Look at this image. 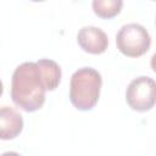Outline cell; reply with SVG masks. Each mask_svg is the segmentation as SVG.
Listing matches in <instances>:
<instances>
[{"label": "cell", "mask_w": 156, "mask_h": 156, "mask_svg": "<svg viewBox=\"0 0 156 156\" xmlns=\"http://www.w3.org/2000/svg\"><path fill=\"white\" fill-rule=\"evenodd\" d=\"M45 91L35 62H23L15 69L11 79V98L16 106L26 112H34L44 105Z\"/></svg>", "instance_id": "obj_1"}, {"label": "cell", "mask_w": 156, "mask_h": 156, "mask_svg": "<svg viewBox=\"0 0 156 156\" xmlns=\"http://www.w3.org/2000/svg\"><path fill=\"white\" fill-rule=\"evenodd\" d=\"M102 84L101 74L91 68L83 67L76 71L69 82V100L72 105L80 110H91L99 101Z\"/></svg>", "instance_id": "obj_2"}, {"label": "cell", "mask_w": 156, "mask_h": 156, "mask_svg": "<svg viewBox=\"0 0 156 156\" xmlns=\"http://www.w3.org/2000/svg\"><path fill=\"white\" fill-rule=\"evenodd\" d=\"M117 49L128 57H139L146 54L151 45V37L146 28L138 23L124 24L116 35Z\"/></svg>", "instance_id": "obj_3"}, {"label": "cell", "mask_w": 156, "mask_h": 156, "mask_svg": "<svg viewBox=\"0 0 156 156\" xmlns=\"http://www.w3.org/2000/svg\"><path fill=\"white\" fill-rule=\"evenodd\" d=\"M126 100L134 111L145 112L154 107L156 100V84L150 77H138L133 79L126 90Z\"/></svg>", "instance_id": "obj_4"}, {"label": "cell", "mask_w": 156, "mask_h": 156, "mask_svg": "<svg viewBox=\"0 0 156 156\" xmlns=\"http://www.w3.org/2000/svg\"><path fill=\"white\" fill-rule=\"evenodd\" d=\"M77 41L84 51L94 55L105 52L108 45V38L106 33L102 29L93 26L79 29L77 34Z\"/></svg>", "instance_id": "obj_5"}, {"label": "cell", "mask_w": 156, "mask_h": 156, "mask_svg": "<svg viewBox=\"0 0 156 156\" xmlns=\"http://www.w3.org/2000/svg\"><path fill=\"white\" fill-rule=\"evenodd\" d=\"M23 129L22 116L12 107H0V139L10 140L16 138Z\"/></svg>", "instance_id": "obj_6"}, {"label": "cell", "mask_w": 156, "mask_h": 156, "mask_svg": "<svg viewBox=\"0 0 156 156\" xmlns=\"http://www.w3.org/2000/svg\"><path fill=\"white\" fill-rule=\"evenodd\" d=\"M35 63L39 68V72H40L45 89L46 90H55L61 82L60 66L55 61L49 60V58H41V60L37 61Z\"/></svg>", "instance_id": "obj_7"}, {"label": "cell", "mask_w": 156, "mask_h": 156, "mask_svg": "<svg viewBox=\"0 0 156 156\" xmlns=\"http://www.w3.org/2000/svg\"><path fill=\"white\" fill-rule=\"evenodd\" d=\"M123 6L122 0H94V13L101 18H112L117 16Z\"/></svg>", "instance_id": "obj_8"}, {"label": "cell", "mask_w": 156, "mask_h": 156, "mask_svg": "<svg viewBox=\"0 0 156 156\" xmlns=\"http://www.w3.org/2000/svg\"><path fill=\"white\" fill-rule=\"evenodd\" d=\"M0 156H21V155L18 152H15V151H7V152L1 154Z\"/></svg>", "instance_id": "obj_9"}, {"label": "cell", "mask_w": 156, "mask_h": 156, "mask_svg": "<svg viewBox=\"0 0 156 156\" xmlns=\"http://www.w3.org/2000/svg\"><path fill=\"white\" fill-rule=\"evenodd\" d=\"M2 91H4V88H2V83H1V80H0V96L2 95Z\"/></svg>", "instance_id": "obj_10"}]
</instances>
